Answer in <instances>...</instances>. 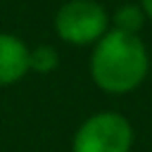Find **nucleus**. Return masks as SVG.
<instances>
[{
    "mask_svg": "<svg viewBox=\"0 0 152 152\" xmlns=\"http://www.w3.org/2000/svg\"><path fill=\"white\" fill-rule=\"evenodd\" d=\"M150 71V55L140 36L109 28L90 52V78L109 95L133 93Z\"/></svg>",
    "mask_w": 152,
    "mask_h": 152,
    "instance_id": "obj_1",
    "label": "nucleus"
},
{
    "mask_svg": "<svg viewBox=\"0 0 152 152\" xmlns=\"http://www.w3.org/2000/svg\"><path fill=\"white\" fill-rule=\"evenodd\" d=\"M109 24H114V28H116V31L135 33V36H138V31H140V28H142V24H145V14H142L140 5L128 2V5L116 7L114 17H109Z\"/></svg>",
    "mask_w": 152,
    "mask_h": 152,
    "instance_id": "obj_5",
    "label": "nucleus"
},
{
    "mask_svg": "<svg viewBox=\"0 0 152 152\" xmlns=\"http://www.w3.org/2000/svg\"><path fill=\"white\" fill-rule=\"evenodd\" d=\"M59 64V55L52 45H36L28 50V71L36 74H50Z\"/></svg>",
    "mask_w": 152,
    "mask_h": 152,
    "instance_id": "obj_6",
    "label": "nucleus"
},
{
    "mask_svg": "<svg viewBox=\"0 0 152 152\" xmlns=\"http://www.w3.org/2000/svg\"><path fill=\"white\" fill-rule=\"evenodd\" d=\"M55 31L69 45H95L109 31V14L95 0H69L55 14Z\"/></svg>",
    "mask_w": 152,
    "mask_h": 152,
    "instance_id": "obj_3",
    "label": "nucleus"
},
{
    "mask_svg": "<svg viewBox=\"0 0 152 152\" xmlns=\"http://www.w3.org/2000/svg\"><path fill=\"white\" fill-rule=\"evenodd\" d=\"M140 10H142L145 19H150V21H152V0H140Z\"/></svg>",
    "mask_w": 152,
    "mask_h": 152,
    "instance_id": "obj_7",
    "label": "nucleus"
},
{
    "mask_svg": "<svg viewBox=\"0 0 152 152\" xmlns=\"http://www.w3.org/2000/svg\"><path fill=\"white\" fill-rule=\"evenodd\" d=\"M28 74V48L12 33H0V88L21 81Z\"/></svg>",
    "mask_w": 152,
    "mask_h": 152,
    "instance_id": "obj_4",
    "label": "nucleus"
},
{
    "mask_svg": "<svg viewBox=\"0 0 152 152\" xmlns=\"http://www.w3.org/2000/svg\"><path fill=\"white\" fill-rule=\"evenodd\" d=\"M133 126L119 112H97L74 133L71 152H131Z\"/></svg>",
    "mask_w": 152,
    "mask_h": 152,
    "instance_id": "obj_2",
    "label": "nucleus"
}]
</instances>
